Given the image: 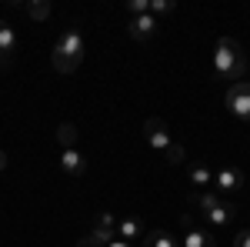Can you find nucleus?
Wrapping results in <instances>:
<instances>
[{
  "label": "nucleus",
  "mask_w": 250,
  "mask_h": 247,
  "mask_svg": "<svg viewBox=\"0 0 250 247\" xmlns=\"http://www.w3.org/2000/svg\"><path fill=\"white\" fill-rule=\"evenodd\" d=\"M173 7H177L173 0H150V14H154V17H164V14H173Z\"/></svg>",
  "instance_id": "obj_19"
},
{
  "label": "nucleus",
  "mask_w": 250,
  "mask_h": 247,
  "mask_svg": "<svg viewBox=\"0 0 250 247\" xmlns=\"http://www.w3.org/2000/svg\"><path fill=\"white\" fill-rule=\"evenodd\" d=\"M180 244L184 247H217V241H213V234L193 227V230H184V241H180Z\"/></svg>",
  "instance_id": "obj_11"
},
{
  "label": "nucleus",
  "mask_w": 250,
  "mask_h": 247,
  "mask_svg": "<svg viewBox=\"0 0 250 247\" xmlns=\"http://www.w3.org/2000/svg\"><path fill=\"white\" fill-rule=\"evenodd\" d=\"M77 247H104V244H97V241L90 237V234H83V237L77 241Z\"/></svg>",
  "instance_id": "obj_23"
},
{
  "label": "nucleus",
  "mask_w": 250,
  "mask_h": 247,
  "mask_svg": "<svg viewBox=\"0 0 250 247\" xmlns=\"http://www.w3.org/2000/svg\"><path fill=\"white\" fill-rule=\"evenodd\" d=\"M14 54H17V34H14V27L7 20H0V57L10 60Z\"/></svg>",
  "instance_id": "obj_9"
},
{
  "label": "nucleus",
  "mask_w": 250,
  "mask_h": 247,
  "mask_svg": "<svg viewBox=\"0 0 250 247\" xmlns=\"http://www.w3.org/2000/svg\"><path fill=\"white\" fill-rule=\"evenodd\" d=\"M233 247H250V230H240V234L233 237Z\"/></svg>",
  "instance_id": "obj_22"
},
{
  "label": "nucleus",
  "mask_w": 250,
  "mask_h": 247,
  "mask_svg": "<svg viewBox=\"0 0 250 247\" xmlns=\"http://www.w3.org/2000/svg\"><path fill=\"white\" fill-rule=\"evenodd\" d=\"M157 30H160V20H157L154 14H144V17H130L127 20V34H130V40H137V44L157 37Z\"/></svg>",
  "instance_id": "obj_5"
},
{
  "label": "nucleus",
  "mask_w": 250,
  "mask_h": 247,
  "mask_svg": "<svg viewBox=\"0 0 250 247\" xmlns=\"http://www.w3.org/2000/svg\"><path fill=\"white\" fill-rule=\"evenodd\" d=\"M110 247H137V244H130V241H120V237H117V241H114Z\"/></svg>",
  "instance_id": "obj_25"
},
{
  "label": "nucleus",
  "mask_w": 250,
  "mask_h": 247,
  "mask_svg": "<svg viewBox=\"0 0 250 247\" xmlns=\"http://www.w3.org/2000/svg\"><path fill=\"white\" fill-rule=\"evenodd\" d=\"M117 237L120 241H144V227H140V221L137 217H124V221H117Z\"/></svg>",
  "instance_id": "obj_10"
},
{
  "label": "nucleus",
  "mask_w": 250,
  "mask_h": 247,
  "mask_svg": "<svg viewBox=\"0 0 250 247\" xmlns=\"http://www.w3.org/2000/svg\"><path fill=\"white\" fill-rule=\"evenodd\" d=\"M0 67H3V57H0Z\"/></svg>",
  "instance_id": "obj_26"
},
{
  "label": "nucleus",
  "mask_w": 250,
  "mask_h": 247,
  "mask_svg": "<svg viewBox=\"0 0 250 247\" xmlns=\"http://www.w3.org/2000/svg\"><path fill=\"white\" fill-rule=\"evenodd\" d=\"M23 10L34 20H47L50 17V0H30V3H23Z\"/></svg>",
  "instance_id": "obj_16"
},
{
  "label": "nucleus",
  "mask_w": 250,
  "mask_h": 247,
  "mask_svg": "<svg viewBox=\"0 0 250 247\" xmlns=\"http://www.w3.org/2000/svg\"><path fill=\"white\" fill-rule=\"evenodd\" d=\"M87 54V40L80 34L77 27H70V30H63L54 44V54H50V64H54V70L57 74H74L80 67V60Z\"/></svg>",
  "instance_id": "obj_2"
},
{
  "label": "nucleus",
  "mask_w": 250,
  "mask_h": 247,
  "mask_svg": "<svg viewBox=\"0 0 250 247\" xmlns=\"http://www.w3.org/2000/svg\"><path fill=\"white\" fill-rule=\"evenodd\" d=\"M94 227H117V214H110V210H100L94 221Z\"/></svg>",
  "instance_id": "obj_21"
},
{
  "label": "nucleus",
  "mask_w": 250,
  "mask_h": 247,
  "mask_svg": "<svg viewBox=\"0 0 250 247\" xmlns=\"http://www.w3.org/2000/svg\"><path fill=\"white\" fill-rule=\"evenodd\" d=\"M60 171L67 174V177H83L87 174V160H83V154L74 147V151H63L60 154Z\"/></svg>",
  "instance_id": "obj_7"
},
{
  "label": "nucleus",
  "mask_w": 250,
  "mask_h": 247,
  "mask_svg": "<svg viewBox=\"0 0 250 247\" xmlns=\"http://www.w3.org/2000/svg\"><path fill=\"white\" fill-rule=\"evenodd\" d=\"M7 164H10V157H7V154L0 151V171H7Z\"/></svg>",
  "instance_id": "obj_24"
},
{
  "label": "nucleus",
  "mask_w": 250,
  "mask_h": 247,
  "mask_svg": "<svg viewBox=\"0 0 250 247\" xmlns=\"http://www.w3.org/2000/svg\"><path fill=\"white\" fill-rule=\"evenodd\" d=\"M213 74L220 77V80H244L247 74V54H244V47L237 44L233 37H220L217 40V50H213Z\"/></svg>",
  "instance_id": "obj_1"
},
{
  "label": "nucleus",
  "mask_w": 250,
  "mask_h": 247,
  "mask_svg": "<svg viewBox=\"0 0 250 247\" xmlns=\"http://www.w3.org/2000/svg\"><path fill=\"white\" fill-rule=\"evenodd\" d=\"M213 184H217V190H227V194H233V190H240V187H247L244 174L237 171V167H220V171L213 174Z\"/></svg>",
  "instance_id": "obj_6"
},
{
  "label": "nucleus",
  "mask_w": 250,
  "mask_h": 247,
  "mask_svg": "<svg viewBox=\"0 0 250 247\" xmlns=\"http://www.w3.org/2000/svg\"><path fill=\"white\" fill-rule=\"evenodd\" d=\"M233 214H237V207H233L230 201H220L210 214H204V221H207L210 227H224V224H230V221H233Z\"/></svg>",
  "instance_id": "obj_8"
},
{
  "label": "nucleus",
  "mask_w": 250,
  "mask_h": 247,
  "mask_svg": "<svg viewBox=\"0 0 250 247\" xmlns=\"http://www.w3.org/2000/svg\"><path fill=\"white\" fill-rule=\"evenodd\" d=\"M127 10H130V17H144V14H150V0H130Z\"/></svg>",
  "instance_id": "obj_20"
},
{
  "label": "nucleus",
  "mask_w": 250,
  "mask_h": 247,
  "mask_svg": "<svg viewBox=\"0 0 250 247\" xmlns=\"http://www.w3.org/2000/svg\"><path fill=\"white\" fill-rule=\"evenodd\" d=\"M164 160H167V164H184V160H187V154H184L180 144H170V147L164 151Z\"/></svg>",
  "instance_id": "obj_18"
},
{
  "label": "nucleus",
  "mask_w": 250,
  "mask_h": 247,
  "mask_svg": "<svg viewBox=\"0 0 250 247\" xmlns=\"http://www.w3.org/2000/svg\"><path fill=\"white\" fill-rule=\"evenodd\" d=\"M144 137H147V144L154 147V151H167L173 140H170V131H167V124L160 120V117H147L144 120Z\"/></svg>",
  "instance_id": "obj_4"
},
{
  "label": "nucleus",
  "mask_w": 250,
  "mask_h": 247,
  "mask_svg": "<svg viewBox=\"0 0 250 247\" xmlns=\"http://www.w3.org/2000/svg\"><path fill=\"white\" fill-rule=\"evenodd\" d=\"M190 201L197 204L200 214H210V210L220 204V194H217V190H200V194H190Z\"/></svg>",
  "instance_id": "obj_13"
},
{
  "label": "nucleus",
  "mask_w": 250,
  "mask_h": 247,
  "mask_svg": "<svg viewBox=\"0 0 250 247\" xmlns=\"http://www.w3.org/2000/svg\"><path fill=\"white\" fill-rule=\"evenodd\" d=\"M90 237H94L97 244L110 247V244L117 241V227H90Z\"/></svg>",
  "instance_id": "obj_17"
},
{
  "label": "nucleus",
  "mask_w": 250,
  "mask_h": 247,
  "mask_svg": "<svg viewBox=\"0 0 250 247\" xmlns=\"http://www.w3.org/2000/svg\"><path fill=\"white\" fill-rule=\"evenodd\" d=\"M227 111H230L237 120H247L250 124V80H237L227 87Z\"/></svg>",
  "instance_id": "obj_3"
},
{
  "label": "nucleus",
  "mask_w": 250,
  "mask_h": 247,
  "mask_svg": "<svg viewBox=\"0 0 250 247\" xmlns=\"http://www.w3.org/2000/svg\"><path fill=\"white\" fill-rule=\"evenodd\" d=\"M190 184L193 187H213V171L207 164H190Z\"/></svg>",
  "instance_id": "obj_12"
},
{
  "label": "nucleus",
  "mask_w": 250,
  "mask_h": 247,
  "mask_svg": "<svg viewBox=\"0 0 250 247\" xmlns=\"http://www.w3.org/2000/svg\"><path fill=\"white\" fill-rule=\"evenodd\" d=\"M57 144L63 151H74V147H77V127H74V124H60L57 127Z\"/></svg>",
  "instance_id": "obj_15"
},
{
  "label": "nucleus",
  "mask_w": 250,
  "mask_h": 247,
  "mask_svg": "<svg viewBox=\"0 0 250 247\" xmlns=\"http://www.w3.org/2000/svg\"><path fill=\"white\" fill-rule=\"evenodd\" d=\"M144 247H184V244L173 241L167 230H150V234H144Z\"/></svg>",
  "instance_id": "obj_14"
}]
</instances>
